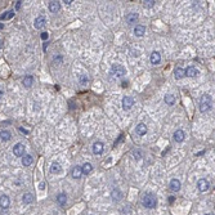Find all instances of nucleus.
Returning a JSON list of instances; mask_svg holds the SVG:
<instances>
[{
    "mask_svg": "<svg viewBox=\"0 0 215 215\" xmlns=\"http://www.w3.org/2000/svg\"><path fill=\"white\" fill-rule=\"evenodd\" d=\"M3 94H4V92H3V90H0V99H1V97H3Z\"/></svg>",
    "mask_w": 215,
    "mask_h": 215,
    "instance_id": "38",
    "label": "nucleus"
},
{
    "mask_svg": "<svg viewBox=\"0 0 215 215\" xmlns=\"http://www.w3.org/2000/svg\"><path fill=\"white\" fill-rule=\"evenodd\" d=\"M111 196H112V199H113L115 201H119V200H121L122 193L120 192V190H117V188H115V190H112V192H111Z\"/></svg>",
    "mask_w": 215,
    "mask_h": 215,
    "instance_id": "25",
    "label": "nucleus"
},
{
    "mask_svg": "<svg viewBox=\"0 0 215 215\" xmlns=\"http://www.w3.org/2000/svg\"><path fill=\"white\" fill-rule=\"evenodd\" d=\"M79 83L80 84H83V85H85V84H88L89 83V77H88V75H79Z\"/></svg>",
    "mask_w": 215,
    "mask_h": 215,
    "instance_id": "29",
    "label": "nucleus"
},
{
    "mask_svg": "<svg viewBox=\"0 0 215 215\" xmlns=\"http://www.w3.org/2000/svg\"><path fill=\"white\" fill-rule=\"evenodd\" d=\"M211 106H213L211 97L208 96V94H205V96L201 97V99H200V111L201 112H206V111H209L210 108H211Z\"/></svg>",
    "mask_w": 215,
    "mask_h": 215,
    "instance_id": "2",
    "label": "nucleus"
},
{
    "mask_svg": "<svg viewBox=\"0 0 215 215\" xmlns=\"http://www.w3.org/2000/svg\"><path fill=\"white\" fill-rule=\"evenodd\" d=\"M174 76H175V79H177V80H180L184 76V70H183L182 67H177L174 70Z\"/></svg>",
    "mask_w": 215,
    "mask_h": 215,
    "instance_id": "27",
    "label": "nucleus"
},
{
    "mask_svg": "<svg viewBox=\"0 0 215 215\" xmlns=\"http://www.w3.org/2000/svg\"><path fill=\"white\" fill-rule=\"evenodd\" d=\"M12 139V133L9 130H7V129H3V130H0V140L3 142H9Z\"/></svg>",
    "mask_w": 215,
    "mask_h": 215,
    "instance_id": "11",
    "label": "nucleus"
},
{
    "mask_svg": "<svg viewBox=\"0 0 215 215\" xmlns=\"http://www.w3.org/2000/svg\"><path fill=\"white\" fill-rule=\"evenodd\" d=\"M48 8H49V10H50L52 13H57L61 7H59V3H58V1H50L49 5H48Z\"/></svg>",
    "mask_w": 215,
    "mask_h": 215,
    "instance_id": "24",
    "label": "nucleus"
},
{
    "mask_svg": "<svg viewBox=\"0 0 215 215\" xmlns=\"http://www.w3.org/2000/svg\"><path fill=\"white\" fill-rule=\"evenodd\" d=\"M21 3H22V1H17L16 3V10H18L19 8H21Z\"/></svg>",
    "mask_w": 215,
    "mask_h": 215,
    "instance_id": "34",
    "label": "nucleus"
},
{
    "mask_svg": "<svg viewBox=\"0 0 215 215\" xmlns=\"http://www.w3.org/2000/svg\"><path fill=\"white\" fill-rule=\"evenodd\" d=\"M22 201H23V204L30 205V204H32L34 201H35V196H34L32 193L27 192V193H25V195L22 196Z\"/></svg>",
    "mask_w": 215,
    "mask_h": 215,
    "instance_id": "13",
    "label": "nucleus"
},
{
    "mask_svg": "<svg viewBox=\"0 0 215 215\" xmlns=\"http://www.w3.org/2000/svg\"><path fill=\"white\" fill-rule=\"evenodd\" d=\"M34 162V158L31 155H23L22 156V165L23 166H30Z\"/></svg>",
    "mask_w": 215,
    "mask_h": 215,
    "instance_id": "20",
    "label": "nucleus"
},
{
    "mask_svg": "<svg viewBox=\"0 0 215 215\" xmlns=\"http://www.w3.org/2000/svg\"><path fill=\"white\" fill-rule=\"evenodd\" d=\"M0 48H1V40H0Z\"/></svg>",
    "mask_w": 215,
    "mask_h": 215,
    "instance_id": "40",
    "label": "nucleus"
},
{
    "mask_svg": "<svg viewBox=\"0 0 215 215\" xmlns=\"http://www.w3.org/2000/svg\"><path fill=\"white\" fill-rule=\"evenodd\" d=\"M19 130H21V131H22V133H25V134H27V130H25V129H23V128H19Z\"/></svg>",
    "mask_w": 215,
    "mask_h": 215,
    "instance_id": "37",
    "label": "nucleus"
},
{
    "mask_svg": "<svg viewBox=\"0 0 215 215\" xmlns=\"http://www.w3.org/2000/svg\"><path fill=\"white\" fill-rule=\"evenodd\" d=\"M9 205H10V199L9 197H8L7 195L0 196V208H1L3 210H8Z\"/></svg>",
    "mask_w": 215,
    "mask_h": 215,
    "instance_id": "7",
    "label": "nucleus"
},
{
    "mask_svg": "<svg viewBox=\"0 0 215 215\" xmlns=\"http://www.w3.org/2000/svg\"><path fill=\"white\" fill-rule=\"evenodd\" d=\"M155 3H156L155 0H144V1H143V7L148 8V9H149V8H152L155 5Z\"/></svg>",
    "mask_w": 215,
    "mask_h": 215,
    "instance_id": "31",
    "label": "nucleus"
},
{
    "mask_svg": "<svg viewBox=\"0 0 215 215\" xmlns=\"http://www.w3.org/2000/svg\"><path fill=\"white\" fill-rule=\"evenodd\" d=\"M57 202H58V205H61V206L66 205V202H67V196L64 195V193H59V195L57 196Z\"/></svg>",
    "mask_w": 215,
    "mask_h": 215,
    "instance_id": "26",
    "label": "nucleus"
},
{
    "mask_svg": "<svg viewBox=\"0 0 215 215\" xmlns=\"http://www.w3.org/2000/svg\"><path fill=\"white\" fill-rule=\"evenodd\" d=\"M72 178L74 179H80L81 175H83V171H81V166H75L72 169Z\"/></svg>",
    "mask_w": 215,
    "mask_h": 215,
    "instance_id": "18",
    "label": "nucleus"
},
{
    "mask_svg": "<svg viewBox=\"0 0 215 215\" xmlns=\"http://www.w3.org/2000/svg\"><path fill=\"white\" fill-rule=\"evenodd\" d=\"M32 83H34V77H32L31 75L25 76V77H23V80H22V84L25 85L26 88H30V87L32 85Z\"/></svg>",
    "mask_w": 215,
    "mask_h": 215,
    "instance_id": "23",
    "label": "nucleus"
},
{
    "mask_svg": "<svg viewBox=\"0 0 215 215\" xmlns=\"http://www.w3.org/2000/svg\"><path fill=\"white\" fill-rule=\"evenodd\" d=\"M48 36H49L48 32H43V34H41V39H43V40H46V39H48Z\"/></svg>",
    "mask_w": 215,
    "mask_h": 215,
    "instance_id": "32",
    "label": "nucleus"
},
{
    "mask_svg": "<svg viewBox=\"0 0 215 215\" xmlns=\"http://www.w3.org/2000/svg\"><path fill=\"white\" fill-rule=\"evenodd\" d=\"M174 201H175V197H174V196H170V197H169V204H173Z\"/></svg>",
    "mask_w": 215,
    "mask_h": 215,
    "instance_id": "35",
    "label": "nucleus"
},
{
    "mask_svg": "<svg viewBox=\"0 0 215 215\" xmlns=\"http://www.w3.org/2000/svg\"><path fill=\"white\" fill-rule=\"evenodd\" d=\"M39 188H40L41 191H43V190H45V183H44V182H41V183H40V186H39Z\"/></svg>",
    "mask_w": 215,
    "mask_h": 215,
    "instance_id": "33",
    "label": "nucleus"
},
{
    "mask_svg": "<svg viewBox=\"0 0 215 215\" xmlns=\"http://www.w3.org/2000/svg\"><path fill=\"white\" fill-rule=\"evenodd\" d=\"M92 170H93V166H92V164H89V162H85V164L81 166V171H83L84 175H89L92 173Z\"/></svg>",
    "mask_w": 215,
    "mask_h": 215,
    "instance_id": "21",
    "label": "nucleus"
},
{
    "mask_svg": "<svg viewBox=\"0 0 215 215\" xmlns=\"http://www.w3.org/2000/svg\"><path fill=\"white\" fill-rule=\"evenodd\" d=\"M138 18H139L138 13H129V14L126 16V22L129 25H133V23H135L137 21H138Z\"/></svg>",
    "mask_w": 215,
    "mask_h": 215,
    "instance_id": "17",
    "label": "nucleus"
},
{
    "mask_svg": "<svg viewBox=\"0 0 215 215\" xmlns=\"http://www.w3.org/2000/svg\"><path fill=\"white\" fill-rule=\"evenodd\" d=\"M165 103L166 105H169V106L174 105L175 103V97L173 96V94H167V96H165Z\"/></svg>",
    "mask_w": 215,
    "mask_h": 215,
    "instance_id": "28",
    "label": "nucleus"
},
{
    "mask_svg": "<svg viewBox=\"0 0 215 215\" xmlns=\"http://www.w3.org/2000/svg\"><path fill=\"white\" fill-rule=\"evenodd\" d=\"M180 182H179V179H171V182L169 184V187H170V190L171 191H174V192H178L180 190Z\"/></svg>",
    "mask_w": 215,
    "mask_h": 215,
    "instance_id": "16",
    "label": "nucleus"
},
{
    "mask_svg": "<svg viewBox=\"0 0 215 215\" xmlns=\"http://www.w3.org/2000/svg\"><path fill=\"white\" fill-rule=\"evenodd\" d=\"M205 215H211V214H205Z\"/></svg>",
    "mask_w": 215,
    "mask_h": 215,
    "instance_id": "41",
    "label": "nucleus"
},
{
    "mask_svg": "<svg viewBox=\"0 0 215 215\" xmlns=\"http://www.w3.org/2000/svg\"><path fill=\"white\" fill-rule=\"evenodd\" d=\"M110 74L116 76V77H122L126 74V70L124 66H121V64H112L110 68Z\"/></svg>",
    "mask_w": 215,
    "mask_h": 215,
    "instance_id": "3",
    "label": "nucleus"
},
{
    "mask_svg": "<svg viewBox=\"0 0 215 215\" xmlns=\"http://www.w3.org/2000/svg\"><path fill=\"white\" fill-rule=\"evenodd\" d=\"M135 133L138 135H146L147 134V126L144 125L143 122H140V124H138V125H137V128H135Z\"/></svg>",
    "mask_w": 215,
    "mask_h": 215,
    "instance_id": "14",
    "label": "nucleus"
},
{
    "mask_svg": "<svg viewBox=\"0 0 215 215\" xmlns=\"http://www.w3.org/2000/svg\"><path fill=\"white\" fill-rule=\"evenodd\" d=\"M50 171L53 174H61L62 173V166L58 164V162H53L50 165Z\"/></svg>",
    "mask_w": 215,
    "mask_h": 215,
    "instance_id": "19",
    "label": "nucleus"
},
{
    "mask_svg": "<svg viewBox=\"0 0 215 215\" xmlns=\"http://www.w3.org/2000/svg\"><path fill=\"white\" fill-rule=\"evenodd\" d=\"M197 188H199L200 192H206L209 190V182L206 179H200L197 182Z\"/></svg>",
    "mask_w": 215,
    "mask_h": 215,
    "instance_id": "9",
    "label": "nucleus"
},
{
    "mask_svg": "<svg viewBox=\"0 0 215 215\" xmlns=\"http://www.w3.org/2000/svg\"><path fill=\"white\" fill-rule=\"evenodd\" d=\"M45 23H46L45 17L44 16H39L37 18H35V21H34V27L37 28V30H40V28L44 27Z\"/></svg>",
    "mask_w": 215,
    "mask_h": 215,
    "instance_id": "6",
    "label": "nucleus"
},
{
    "mask_svg": "<svg viewBox=\"0 0 215 215\" xmlns=\"http://www.w3.org/2000/svg\"><path fill=\"white\" fill-rule=\"evenodd\" d=\"M3 27H4V25H3V23H0V30H1Z\"/></svg>",
    "mask_w": 215,
    "mask_h": 215,
    "instance_id": "39",
    "label": "nucleus"
},
{
    "mask_svg": "<svg viewBox=\"0 0 215 215\" xmlns=\"http://www.w3.org/2000/svg\"><path fill=\"white\" fill-rule=\"evenodd\" d=\"M184 137H186V134H184V131L182 129H179V130H177L174 133V140L178 142V143H182L184 140Z\"/></svg>",
    "mask_w": 215,
    "mask_h": 215,
    "instance_id": "15",
    "label": "nucleus"
},
{
    "mask_svg": "<svg viewBox=\"0 0 215 215\" xmlns=\"http://www.w3.org/2000/svg\"><path fill=\"white\" fill-rule=\"evenodd\" d=\"M197 75H199V70H197L196 67H193V66H190V67H187L186 70H184V76L195 77Z\"/></svg>",
    "mask_w": 215,
    "mask_h": 215,
    "instance_id": "8",
    "label": "nucleus"
},
{
    "mask_svg": "<svg viewBox=\"0 0 215 215\" xmlns=\"http://www.w3.org/2000/svg\"><path fill=\"white\" fill-rule=\"evenodd\" d=\"M149 61H151L152 64H158L161 62V54L158 53V52H152L151 55H149Z\"/></svg>",
    "mask_w": 215,
    "mask_h": 215,
    "instance_id": "10",
    "label": "nucleus"
},
{
    "mask_svg": "<svg viewBox=\"0 0 215 215\" xmlns=\"http://www.w3.org/2000/svg\"><path fill=\"white\" fill-rule=\"evenodd\" d=\"M13 16H14V13H13L12 10H9V12H7L5 14L0 16V18H1V19H10V18H13Z\"/></svg>",
    "mask_w": 215,
    "mask_h": 215,
    "instance_id": "30",
    "label": "nucleus"
},
{
    "mask_svg": "<svg viewBox=\"0 0 215 215\" xmlns=\"http://www.w3.org/2000/svg\"><path fill=\"white\" fill-rule=\"evenodd\" d=\"M144 32H146V27L143 25H138V26H135V28H134V34H135V36H143L144 35Z\"/></svg>",
    "mask_w": 215,
    "mask_h": 215,
    "instance_id": "22",
    "label": "nucleus"
},
{
    "mask_svg": "<svg viewBox=\"0 0 215 215\" xmlns=\"http://www.w3.org/2000/svg\"><path fill=\"white\" fill-rule=\"evenodd\" d=\"M142 205L147 209H155L157 205V199L151 193H146L143 199H142Z\"/></svg>",
    "mask_w": 215,
    "mask_h": 215,
    "instance_id": "1",
    "label": "nucleus"
},
{
    "mask_svg": "<svg viewBox=\"0 0 215 215\" xmlns=\"http://www.w3.org/2000/svg\"><path fill=\"white\" fill-rule=\"evenodd\" d=\"M63 3H66L67 5H68V4H71V3H72V0H63Z\"/></svg>",
    "mask_w": 215,
    "mask_h": 215,
    "instance_id": "36",
    "label": "nucleus"
},
{
    "mask_svg": "<svg viewBox=\"0 0 215 215\" xmlns=\"http://www.w3.org/2000/svg\"><path fill=\"white\" fill-rule=\"evenodd\" d=\"M103 148H105V144L102 142H96L93 144V153L94 155H101L103 152Z\"/></svg>",
    "mask_w": 215,
    "mask_h": 215,
    "instance_id": "12",
    "label": "nucleus"
},
{
    "mask_svg": "<svg viewBox=\"0 0 215 215\" xmlns=\"http://www.w3.org/2000/svg\"><path fill=\"white\" fill-rule=\"evenodd\" d=\"M133 106H134V98H133V97L125 96V97L122 98V108L125 110V111H129Z\"/></svg>",
    "mask_w": 215,
    "mask_h": 215,
    "instance_id": "5",
    "label": "nucleus"
},
{
    "mask_svg": "<svg viewBox=\"0 0 215 215\" xmlns=\"http://www.w3.org/2000/svg\"><path fill=\"white\" fill-rule=\"evenodd\" d=\"M13 155L17 157H22L25 155V144L23 143H16L13 146Z\"/></svg>",
    "mask_w": 215,
    "mask_h": 215,
    "instance_id": "4",
    "label": "nucleus"
}]
</instances>
